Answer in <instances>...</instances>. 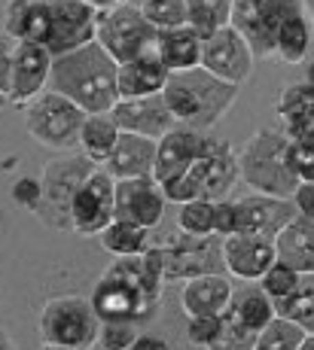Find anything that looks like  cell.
<instances>
[{
	"label": "cell",
	"instance_id": "8d00e7d4",
	"mask_svg": "<svg viewBox=\"0 0 314 350\" xmlns=\"http://www.w3.org/2000/svg\"><path fill=\"white\" fill-rule=\"evenodd\" d=\"M135 341H138L135 323H129V320L101 323V332H98V345H101V350H131Z\"/></svg>",
	"mask_w": 314,
	"mask_h": 350
},
{
	"label": "cell",
	"instance_id": "4dcf8cb0",
	"mask_svg": "<svg viewBox=\"0 0 314 350\" xmlns=\"http://www.w3.org/2000/svg\"><path fill=\"white\" fill-rule=\"evenodd\" d=\"M305 335H309V332H305L299 323L275 317L269 326L263 329V332L257 335L253 347H257V350H299V347H302V341H305Z\"/></svg>",
	"mask_w": 314,
	"mask_h": 350
},
{
	"label": "cell",
	"instance_id": "7402d4cb",
	"mask_svg": "<svg viewBox=\"0 0 314 350\" xmlns=\"http://www.w3.org/2000/svg\"><path fill=\"white\" fill-rule=\"evenodd\" d=\"M168 67L159 62L156 49L146 52V55L135 58V62L119 64L116 73V92L119 100L125 98H150V95H162L165 85H168Z\"/></svg>",
	"mask_w": 314,
	"mask_h": 350
},
{
	"label": "cell",
	"instance_id": "f5cc1de1",
	"mask_svg": "<svg viewBox=\"0 0 314 350\" xmlns=\"http://www.w3.org/2000/svg\"><path fill=\"white\" fill-rule=\"evenodd\" d=\"M113 3H129V0H113Z\"/></svg>",
	"mask_w": 314,
	"mask_h": 350
},
{
	"label": "cell",
	"instance_id": "f907efd6",
	"mask_svg": "<svg viewBox=\"0 0 314 350\" xmlns=\"http://www.w3.org/2000/svg\"><path fill=\"white\" fill-rule=\"evenodd\" d=\"M43 350H70V347H55V345H43Z\"/></svg>",
	"mask_w": 314,
	"mask_h": 350
},
{
	"label": "cell",
	"instance_id": "6da1fadb",
	"mask_svg": "<svg viewBox=\"0 0 314 350\" xmlns=\"http://www.w3.org/2000/svg\"><path fill=\"white\" fill-rule=\"evenodd\" d=\"M116 73H119V64L107 55L95 40V43L83 46L77 52L52 58L49 89L70 98L86 116L110 113L119 100Z\"/></svg>",
	"mask_w": 314,
	"mask_h": 350
},
{
	"label": "cell",
	"instance_id": "52a82bcc",
	"mask_svg": "<svg viewBox=\"0 0 314 350\" xmlns=\"http://www.w3.org/2000/svg\"><path fill=\"white\" fill-rule=\"evenodd\" d=\"M98 171V165L92 159H86L83 152L79 156H62L46 161L43 167V204H40L37 213H43L55 228H70V201L77 189Z\"/></svg>",
	"mask_w": 314,
	"mask_h": 350
},
{
	"label": "cell",
	"instance_id": "44dd1931",
	"mask_svg": "<svg viewBox=\"0 0 314 350\" xmlns=\"http://www.w3.org/2000/svg\"><path fill=\"white\" fill-rule=\"evenodd\" d=\"M156 144L159 140L140 137V134L119 131V140L113 146L110 159L104 161V171L113 180H135V177H153L156 167Z\"/></svg>",
	"mask_w": 314,
	"mask_h": 350
},
{
	"label": "cell",
	"instance_id": "484cf974",
	"mask_svg": "<svg viewBox=\"0 0 314 350\" xmlns=\"http://www.w3.org/2000/svg\"><path fill=\"white\" fill-rule=\"evenodd\" d=\"M116 140H119V125L113 122V116L110 113H95V116H86L77 146L83 150L86 159H92L95 165H104L110 159Z\"/></svg>",
	"mask_w": 314,
	"mask_h": 350
},
{
	"label": "cell",
	"instance_id": "9c48e42d",
	"mask_svg": "<svg viewBox=\"0 0 314 350\" xmlns=\"http://www.w3.org/2000/svg\"><path fill=\"white\" fill-rule=\"evenodd\" d=\"M299 12L296 0H235L229 25L250 43L253 55H275L278 31Z\"/></svg>",
	"mask_w": 314,
	"mask_h": 350
},
{
	"label": "cell",
	"instance_id": "4fadbf2b",
	"mask_svg": "<svg viewBox=\"0 0 314 350\" xmlns=\"http://www.w3.org/2000/svg\"><path fill=\"white\" fill-rule=\"evenodd\" d=\"M192 177L198 183V198L205 201H229L232 189L241 180L238 171V156L232 152L229 140H217L208 134L205 140V156L192 165Z\"/></svg>",
	"mask_w": 314,
	"mask_h": 350
},
{
	"label": "cell",
	"instance_id": "d590c367",
	"mask_svg": "<svg viewBox=\"0 0 314 350\" xmlns=\"http://www.w3.org/2000/svg\"><path fill=\"white\" fill-rule=\"evenodd\" d=\"M226 335V314L223 317H189L186 326V338L196 347H217Z\"/></svg>",
	"mask_w": 314,
	"mask_h": 350
},
{
	"label": "cell",
	"instance_id": "e575fe53",
	"mask_svg": "<svg viewBox=\"0 0 314 350\" xmlns=\"http://www.w3.org/2000/svg\"><path fill=\"white\" fill-rule=\"evenodd\" d=\"M299 284H302V274H296L290 265H284V262H275V265L263 274L259 289H263L272 301H280V299H287L290 293H296Z\"/></svg>",
	"mask_w": 314,
	"mask_h": 350
},
{
	"label": "cell",
	"instance_id": "5b68a950",
	"mask_svg": "<svg viewBox=\"0 0 314 350\" xmlns=\"http://www.w3.org/2000/svg\"><path fill=\"white\" fill-rule=\"evenodd\" d=\"M83 122L86 113L55 89L40 92L34 100L25 104V128L37 144L49 150H73L79 144Z\"/></svg>",
	"mask_w": 314,
	"mask_h": 350
},
{
	"label": "cell",
	"instance_id": "603a6c76",
	"mask_svg": "<svg viewBox=\"0 0 314 350\" xmlns=\"http://www.w3.org/2000/svg\"><path fill=\"white\" fill-rule=\"evenodd\" d=\"M278 262L290 265L302 278H314V223L305 217L290 219L275 234Z\"/></svg>",
	"mask_w": 314,
	"mask_h": 350
},
{
	"label": "cell",
	"instance_id": "ba28073f",
	"mask_svg": "<svg viewBox=\"0 0 314 350\" xmlns=\"http://www.w3.org/2000/svg\"><path fill=\"white\" fill-rule=\"evenodd\" d=\"M46 6V43L43 49L52 58L77 52L83 46L95 43L98 12L95 6L83 0H43Z\"/></svg>",
	"mask_w": 314,
	"mask_h": 350
},
{
	"label": "cell",
	"instance_id": "8992f818",
	"mask_svg": "<svg viewBox=\"0 0 314 350\" xmlns=\"http://www.w3.org/2000/svg\"><path fill=\"white\" fill-rule=\"evenodd\" d=\"M156 33L159 31L144 18L140 6L116 3V6H110V10L98 12L95 40L116 64L135 62V58L153 52L156 49Z\"/></svg>",
	"mask_w": 314,
	"mask_h": 350
},
{
	"label": "cell",
	"instance_id": "30bf717a",
	"mask_svg": "<svg viewBox=\"0 0 314 350\" xmlns=\"http://www.w3.org/2000/svg\"><path fill=\"white\" fill-rule=\"evenodd\" d=\"M159 253H162L165 284L168 280H183L186 284L192 278L220 274V268H223V238H217V234L192 238V234L180 232L177 238L165 241Z\"/></svg>",
	"mask_w": 314,
	"mask_h": 350
},
{
	"label": "cell",
	"instance_id": "b9f144b4",
	"mask_svg": "<svg viewBox=\"0 0 314 350\" xmlns=\"http://www.w3.org/2000/svg\"><path fill=\"white\" fill-rule=\"evenodd\" d=\"M293 204H296L299 217L314 223V183H299V189L293 192Z\"/></svg>",
	"mask_w": 314,
	"mask_h": 350
},
{
	"label": "cell",
	"instance_id": "e0dca14e",
	"mask_svg": "<svg viewBox=\"0 0 314 350\" xmlns=\"http://www.w3.org/2000/svg\"><path fill=\"white\" fill-rule=\"evenodd\" d=\"M110 116H113V122L119 125V131L140 134V137H150V140H162L165 134L177 128V119L171 116L162 95L116 100Z\"/></svg>",
	"mask_w": 314,
	"mask_h": 350
},
{
	"label": "cell",
	"instance_id": "f35d334b",
	"mask_svg": "<svg viewBox=\"0 0 314 350\" xmlns=\"http://www.w3.org/2000/svg\"><path fill=\"white\" fill-rule=\"evenodd\" d=\"M10 195L18 207H25V211H40V204H43V183L34 177H18L16 183H12Z\"/></svg>",
	"mask_w": 314,
	"mask_h": 350
},
{
	"label": "cell",
	"instance_id": "bcb514c9",
	"mask_svg": "<svg viewBox=\"0 0 314 350\" xmlns=\"http://www.w3.org/2000/svg\"><path fill=\"white\" fill-rule=\"evenodd\" d=\"M83 3L95 6V10H110V6H116V3H113V0H83Z\"/></svg>",
	"mask_w": 314,
	"mask_h": 350
},
{
	"label": "cell",
	"instance_id": "f6af8a7d",
	"mask_svg": "<svg viewBox=\"0 0 314 350\" xmlns=\"http://www.w3.org/2000/svg\"><path fill=\"white\" fill-rule=\"evenodd\" d=\"M0 350H18V347H16V341L10 338V332H6L3 326H0Z\"/></svg>",
	"mask_w": 314,
	"mask_h": 350
},
{
	"label": "cell",
	"instance_id": "816d5d0a",
	"mask_svg": "<svg viewBox=\"0 0 314 350\" xmlns=\"http://www.w3.org/2000/svg\"><path fill=\"white\" fill-rule=\"evenodd\" d=\"M305 6H309V10H311V16H314V0H305Z\"/></svg>",
	"mask_w": 314,
	"mask_h": 350
},
{
	"label": "cell",
	"instance_id": "d6a6232c",
	"mask_svg": "<svg viewBox=\"0 0 314 350\" xmlns=\"http://www.w3.org/2000/svg\"><path fill=\"white\" fill-rule=\"evenodd\" d=\"M213 211H217V204L205 198L180 204V213H177L180 232L192 234V238H208V234H213Z\"/></svg>",
	"mask_w": 314,
	"mask_h": 350
},
{
	"label": "cell",
	"instance_id": "1f68e13d",
	"mask_svg": "<svg viewBox=\"0 0 314 350\" xmlns=\"http://www.w3.org/2000/svg\"><path fill=\"white\" fill-rule=\"evenodd\" d=\"M278 317L299 323L305 332H314V284H299L296 293L275 301Z\"/></svg>",
	"mask_w": 314,
	"mask_h": 350
},
{
	"label": "cell",
	"instance_id": "2e32d148",
	"mask_svg": "<svg viewBox=\"0 0 314 350\" xmlns=\"http://www.w3.org/2000/svg\"><path fill=\"white\" fill-rule=\"evenodd\" d=\"M52 70V55L37 43H16L10 52V104L25 107L40 92H46Z\"/></svg>",
	"mask_w": 314,
	"mask_h": 350
},
{
	"label": "cell",
	"instance_id": "db71d44e",
	"mask_svg": "<svg viewBox=\"0 0 314 350\" xmlns=\"http://www.w3.org/2000/svg\"><path fill=\"white\" fill-rule=\"evenodd\" d=\"M250 350H257V347H250Z\"/></svg>",
	"mask_w": 314,
	"mask_h": 350
},
{
	"label": "cell",
	"instance_id": "74e56055",
	"mask_svg": "<svg viewBox=\"0 0 314 350\" xmlns=\"http://www.w3.org/2000/svg\"><path fill=\"white\" fill-rule=\"evenodd\" d=\"M162 192H165V201H168V204H186V201H198V183H196V177H192V167L186 174H177V177L165 180Z\"/></svg>",
	"mask_w": 314,
	"mask_h": 350
},
{
	"label": "cell",
	"instance_id": "8fae6325",
	"mask_svg": "<svg viewBox=\"0 0 314 350\" xmlns=\"http://www.w3.org/2000/svg\"><path fill=\"white\" fill-rule=\"evenodd\" d=\"M116 219V180L98 167L70 201V232L95 238Z\"/></svg>",
	"mask_w": 314,
	"mask_h": 350
},
{
	"label": "cell",
	"instance_id": "7a4b0ae2",
	"mask_svg": "<svg viewBox=\"0 0 314 350\" xmlns=\"http://www.w3.org/2000/svg\"><path fill=\"white\" fill-rule=\"evenodd\" d=\"M238 92L241 85H232L226 79H217L205 67H196V70L171 73L162 98L177 125L192 128V131H208L232 110Z\"/></svg>",
	"mask_w": 314,
	"mask_h": 350
},
{
	"label": "cell",
	"instance_id": "ee69618b",
	"mask_svg": "<svg viewBox=\"0 0 314 350\" xmlns=\"http://www.w3.org/2000/svg\"><path fill=\"white\" fill-rule=\"evenodd\" d=\"M131 350H171V345L162 335H138V341L131 345Z\"/></svg>",
	"mask_w": 314,
	"mask_h": 350
},
{
	"label": "cell",
	"instance_id": "cb8c5ba5",
	"mask_svg": "<svg viewBox=\"0 0 314 350\" xmlns=\"http://www.w3.org/2000/svg\"><path fill=\"white\" fill-rule=\"evenodd\" d=\"M156 55L168 67V73H183L202 67V37L183 25V28L156 33Z\"/></svg>",
	"mask_w": 314,
	"mask_h": 350
},
{
	"label": "cell",
	"instance_id": "c3c4849f",
	"mask_svg": "<svg viewBox=\"0 0 314 350\" xmlns=\"http://www.w3.org/2000/svg\"><path fill=\"white\" fill-rule=\"evenodd\" d=\"M305 83H311V85H314V62L309 64V70H305Z\"/></svg>",
	"mask_w": 314,
	"mask_h": 350
},
{
	"label": "cell",
	"instance_id": "681fc988",
	"mask_svg": "<svg viewBox=\"0 0 314 350\" xmlns=\"http://www.w3.org/2000/svg\"><path fill=\"white\" fill-rule=\"evenodd\" d=\"M211 350H238L235 345H217V347H211Z\"/></svg>",
	"mask_w": 314,
	"mask_h": 350
},
{
	"label": "cell",
	"instance_id": "5bb4252c",
	"mask_svg": "<svg viewBox=\"0 0 314 350\" xmlns=\"http://www.w3.org/2000/svg\"><path fill=\"white\" fill-rule=\"evenodd\" d=\"M165 192L156 177L116 180V219L140 228H156L165 217Z\"/></svg>",
	"mask_w": 314,
	"mask_h": 350
},
{
	"label": "cell",
	"instance_id": "836d02e7",
	"mask_svg": "<svg viewBox=\"0 0 314 350\" xmlns=\"http://www.w3.org/2000/svg\"><path fill=\"white\" fill-rule=\"evenodd\" d=\"M140 12L156 31H171L186 25V0H144Z\"/></svg>",
	"mask_w": 314,
	"mask_h": 350
},
{
	"label": "cell",
	"instance_id": "ffe728a7",
	"mask_svg": "<svg viewBox=\"0 0 314 350\" xmlns=\"http://www.w3.org/2000/svg\"><path fill=\"white\" fill-rule=\"evenodd\" d=\"M235 301V289L226 274H205L183 284L180 308L186 317H223Z\"/></svg>",
	"mask_w": 314,
	"mask_h": 350
},
{
	"label": "cell",
	"instance_id": "d6986e66",
	"mask_svg": "<svg viewBox=\"0 0 314 350\" xmlns=\"http://www.w3.org/2000/svg\"><path fill=\"white\" fill-rule=\"evenodd\" d=\"M205 140H208L205 131H192V128H183V125L168 131L156 144V167H153V177H156L159 183H165V180L177 177V174H186L205 156Z\"/></svg>",
	"mask_w": 314,
	"mask_h": 350
},
{
	"label": "cell",
	"instance_id": "ab89813d",
	"mask_svg": "<svg viewBox=\"0 0 314 350\" xmlns=\"http://www.w3.org/2000/svg\"><path fill=\"white\" fill-rule=\"evenodd\" d=\"M238 232V207L235 201H217V211H213V234L217 238H229Z\"/></svg>",
	"mask_w": 314,
	"mask_h": 350
},
{
	"label": "cell",
	"instance_id": "4316f807",
	"mask_svg": "<svg viewBox=\"0 0 314 350\" xmlns=\"http://www.w3.org/2000/svg\"><path fill=\"white\" fill-rule=\"evenodd\" d=\"M232 6L235 0H186V25L202 40H208L232 22Z\"/></svg>",
	"mask_w": 314,
	"mask_h": 350
},
{
	"label": "cell",
	"instance_id": "f546056e",
	"mask_svg": "<svg viewBox=\"0 0 314 350\" xmlns=\"http://www.w3.org/2000/svg\"><path fill=\"white\" fill-rule=\"evenodd\" d=\"M309 43H311V28H309V22H305V16L299 12V16H293L290 22L278 31L275 55H280V62H287V64H299L305 58V52H309Z\"/></svg>",
	"mask_w": 314,
	"mask_h": 350
},
{
	"label": "cell",
	"instance_id": "d4e9b609",
	"mask_svg": "<svg viewBox=\"0 0 314 350\" xmlns=\"http://www.w3.org/2000/svg\"><path fill=\"white\" fill-rule=\"evenodd\" d=\"M278 116L284 122V134L290 140L302 137L309 128H314V85L311 83L287 85L278 98Z\"/></svg>",
	"mask_w": 314,
	"mask_h": 350
},
{
	"label": "cell",
	"instance_id": "83f0119b",
	"mask_svg": "<svg viewBox=\"0 0 314 350\" xmlns=\"http://www.w3.org/2000/svg\"><path fill=\"white\" fill-rule=\"evenodd\" d=\"M232 314H235V320L241 323L253 338L278 317L275 301H272L263 289H250V293H244L238 301H232Z\"/></svg>",
	"mask_w": 314,
	"mask_h": 350
},
{
	"label": "cell",
	"instance_id": "7c38bea8",
	"mask_svg": "<svg viewBox=\"0 0 314 350\" xmlns=\"http://www.w3.org/2000/svg\"><path fill=\"white\" fill-rule=\"evenodd\" d=\"M253 49L232 25L202 40V67L217 79H226L232 85H244L253 73Z\"/></svg>",
	"mask_w": 314,
	"mask_h": 350
},
{
	"label": "cell",
	"instance_id": "277c9868",
	"mask_svg": "<svg viewBox=\"0 0 314 350\" xmlns=\"http://www.w3.org/2000/svg\"><path fill=\"white\" fill-rule=\"evenodd\" d=\"M98 332H101V317L95 314L92 301L83 299V295L52 299L40 311V338H43V345L89 350L95 347Z\"/></svg>",
	"mask_w": 314,
	"mask_h": 350
},
{
	"label": "cell",
	"instance_id": "60d3db41",
	"mask_svg": "<svg viewBox=\"0 0 314 350\" xmlns=\"http://www.w3.org/2000/svg\"><path fill=\"white\" fill-rule=\"evenodd\" d=\"M293 167L302 183H314V144H293Z\"/></svg>",
	"mask_w": 314,
	"mask_h": 350
},
{
	"label": "cell",
	"instance_id": "3957f363",
	"mask_svg": "<svg viewBox=\"0 0 314 350\" xmlns=\"http://www.w3.org/2000/svg\"><path fill=\"white\" fill-rule=\"evenodd\" d=\"M241 180L257 195L272 198H293L299 189V174L293 167V144L284 131H257L238 152Z\"/></svg>",
	"mask_w": 314,
	"mask_h": 350
},
{
	"label": "cell",
	"instance_id": "7dc6e473",
	"mask_svg": "<svg viewBox=\"0 0 314 350\" xmlns=\"http://www.w3.org/2000/svg\"><path fill=\"white\" fill-rule=\"evenodd\" d=\"M299 350H314V332L305 335V341H302V347H299Z\"/></svg>",
	"mask_w": 314,
	"mask_h": 350
},
{
	"label": "cell",
	"instance_id": "f1b7e54d",
	"mask_svg": "<svg viewBox=\"0 0 314 350\" xmlns=\"http://www.w3.org/2000/svg\"><path fill=\"white\" fill-rule=\"evenodd\" d=\"M146 228L140 226H131V223H122V219H113L110 226L104 228L98 238H101V247L110 256H116V259H122V256H140L146 253V247H150V241H146Z\"/></svg>",
	"mask_w": 314,
	"mask_h": 350
},
{
	"label": "cell",
	"instance_id": "ac0fdd59",
	"mask_svg": "<svg viewBox=\"0 0 314 350\" xmlns=\"http://www.w3.org/2000/svg\"><path fill=\"white\" fill-rule=\"evenodd\" d=\"M235 207H238V232L259 234V238H272V241L290 219L299 217L293 198H272V195H257V192L235 201Z\"/></svg>",
	"mask_w": 314,
	"mask_h": 350
},
{
	"label": "cell",
	"instance_id": "9a60e30c",
	"mask_svg": "<svg viewBox=\"0 0 314 350\" xmlns=\"http://www.w3.org/2000/svg\"><path fill=\"white\" fill-rule=\"evenodd\" d=\"M278 262V250L272 238L235 232L223 238V271L244 284H259L263 274Z\"/></svg>",
	"mask_w": 314,
	"mask_h": 350
},
{
	"label": "cell",
	"instance_id": "7bdbcfd3",
	"mask_svg": "<svg viewBox=\"0 0 314 350\" xmlns=\"http://www.w3.org/2000/svg\"><path fill=\"white\" fill-rule=\"evenodd\" d=\"M10 104V55L0 52V107Z\"/></svg>",
	"mask_w": 314,
	"mask_h": 350
}]
</instances>
